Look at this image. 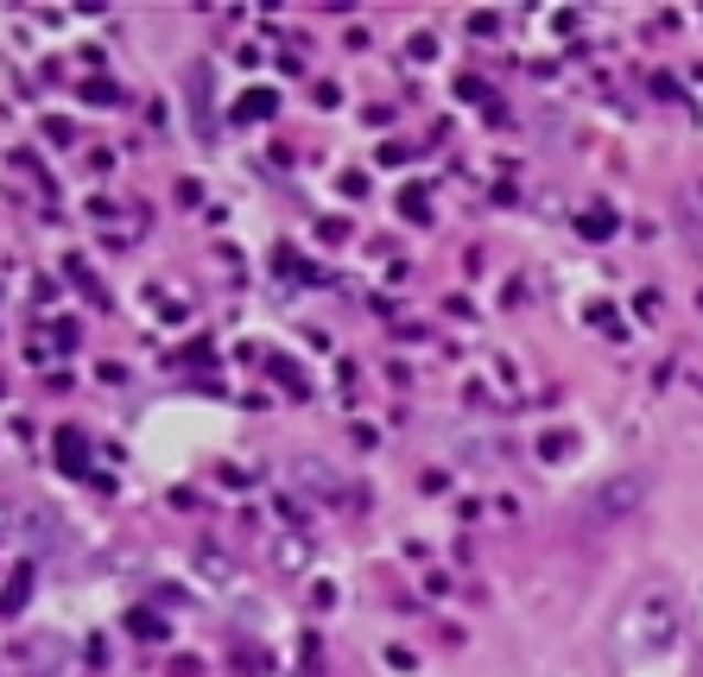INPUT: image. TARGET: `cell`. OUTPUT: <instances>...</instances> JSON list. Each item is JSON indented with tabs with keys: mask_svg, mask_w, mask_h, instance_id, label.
I'll use <instances>...</instances> for the list:
<instances>
[{
	"mask_svg": "<svg viewBox=\"0 0 703 677\" xmlns=\"http://www.w3.org/2000/svg\"><path fill=\"white\" fill-rule=\"evenodd\" d=\"M615 640H621V653L640 658V665L672 658L684 640V596L672 582H640L628 596V608H621V621H615Z\"/></svg>",
	"mask_w": 703,
	"mask_h": 677,
	"instance_id": "6da1fadb",
	"label": "cell"
},
{
	"mask_svg": "<svg viewBox=\"0 0 703 677\" xmlns=\"http://www.w3.org/2000/svg\"><path fill=\"white\" fill-rule=\"evenodd\" d=\"M647 501V476H608L603 488H596V494H590V501H583V526H621V520H628L634 506Z\"/></svg>",
	"mask_w": 703,
	"mask_h": 677,
	"instance_id": "7a4b0ae2",
	"label": "cell"
},
{
	"mask_svg": "<svg viewBox=\"0 0 703 677\" xmlns=\"http://www.w3.org/2000/svg\"><path fill=\"white\" fill-rule=\"evenodd\" d=\"M191 121L203 140H216V108H209V64H191Z\"/></svg>",
	"mask_w": 703,
	"mask_h": 677,
	"instance_id": "3957f363",
	"label": "cell"
},
{
	"mask_svg": "<svg viewBox=\"0 0 703 677\" xmlns=\"http://www.w3.org/2000/svg\"><path fill=\"white\" fill-rule=\"evenodd\" d=\"M299 481H304V488H317L324 501H336V494H343V476H336L329 462H317V456H299Z\"/></svg>",
	"mask_w": 703,
	"mask_h": 677,
	"instance_id": "277c9868",
	"label": "cell"
},
{
	"mask_svg": "<svg viewBox=\"0 0 703 677\" xmlns=\"http://www.w3.org/2000/svg\"><path fill=\"white\" fill-rule=\"evenodd\" d=\"M25 589H32V564H20V570H13V582H7V596H0V614H20Z\"/></svg>",
	"mask_w": 703,
	"mask_h": 677,
	"instance_id": "5b68a950",
	"label": "cell"
},
{
	"mask_svg": "<svg viewBox=\"0 0 703 677\" xmlns=\"http://www.w3.org/2000/svg\"><path fill=\"white\" fill-rule=\"evenodd\" d=\"M267 114H273V96H267V89H248L241 108H235V121H267Z\"/></svg>",
	"mask_w": 703,
	"mask_h": 677,
	"instance_id": "8992f818",
	"label": "cell"
},
{
	"mask_svg": "<svg viewBox=\"0 0 703 677\" xmlns=\"http://www.w3.org/2000/svg\"><path fill=\"white\" fill-rule=\"evenodd\" d=\"M608 228H615V216H608V209H590V216H583V234H608Z\"/></svg>",
	"mask_w": 703,
	"mask_h": 677,
	"instance_id": "52a82bcc",
	"label": "cell"
}]
</instances>
